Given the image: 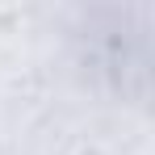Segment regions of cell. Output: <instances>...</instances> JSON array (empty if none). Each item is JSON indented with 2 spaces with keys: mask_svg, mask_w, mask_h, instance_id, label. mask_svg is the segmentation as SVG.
Segmentation results:
<instances>
[{
  "mask_svg": "<svg viewBox=\"0 0 155 155\" xmlns=\"http://www.w3.org/2000/svg\"><path fill=\"white\" fill-rule=\"evenodd\" d=\"M80 155H105V151H97V147H84V151H80Z\"/></svg>",
  "mask_w": 155,
  "mask_h": 155,
  "instance_id": "cell-1",
  "label": "cell"
}]
</instances>
